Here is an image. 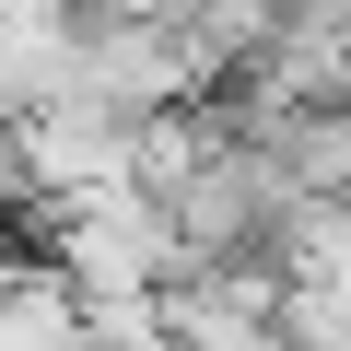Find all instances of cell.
Wrapping results in <instances>:
<instances>
[{"label": "cell", "instance_id": "6da1fadb", "mask_svg": "<svg viewBox=\"0 0 351 351\" xmlns=\"http://www.w3.org/2000/svg\"><path fill=\"white\" fill-rule=\"evenodd\" d=\"M47 12H82V0H47Z\"/></svg>", "mask_w": 351, "mask_h": 351}]
</instances>
